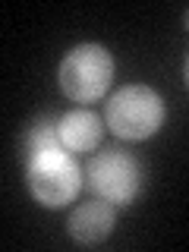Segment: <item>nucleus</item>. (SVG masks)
<instances>
[{
  "instance_id": "obj_1",
  "label": "nucleus",
  "mask_w": 189,
  "mask_h": 252,
  "mask_svg": "<svg viewBox=\"0 0 189 252\" xmlns=\"http://www.w3.org/2000/svg\"><path fill=\"white\" fill-rule=\"evenodd\" d=\"M29 186L41 205L60 208L76 199L79 186H82V170L63 145L44 148V152L29 155Z\"/></svg>"
},
{
  "instance_id": "obj_2",
  "label": "nucleus",
  "mask_w": 189,
  "mask_h": 252,
  "mask_svg": "<svg viewBox=\"0 0 189 252\" xmlns=\"http://www.w3.org/2000/svg\"><path fill=\"white\" fill-rule=\"evenodd\" d=\"M114 79V57L101 44H79L60 63V89L69 101L89 104L107 92Z\"/></svg>"
},
{
  "instance_id": "obj_3",
  "label": "nucleus",
  "mask_w": 189,
  "mask_h": 252,
  "mask_svg": "<svg viewBox=\"0 0 189 252\" xmlns=\"http://www.w3.org/2000/svg\"><path fill=\"white\" fill-rule=\"evenodd\" d=\"M107 123L120 139H148L164 123V101L148 85H126L107 101Z\"/></svg>"
},
{
  "instance_id": "obj_4",
  "label": "nucleus",
  "mask_w": 189,
  "mask_h": 252,
  "mask_svg": "<svg viewBox=\"0 0 189 252\" xmlns=\"http://www.w3.org/2000/svg\"><path fill=\"white\" fill-rule=\"evenodd\" d=\"M85 180H89L92 192L98 199H104L110 205H126L136 199V192L142 186V170L126 152L110 148V152H98L89 161Z\"/></svg>"
},
{
  "instance_id": "obj_5",
  "label": "nucleus",
  "mask_w": 189,
  "mask_h": 252,
  "mask_svg": "<svg viewBox=\"0 0 189 252\" xmlns=\"http://www.w3.org/2000/svg\"><path fill=\"white\" fill-rule=\"evenodd\" d=\"M114 205L98 199V202H85L69 215V233L79 243H101L104 236L114 230Z\"/></svg>"
},
{
  "instance_id": "obj_6",
  "label": "nucleus",
  "mask_w": 189,
  "mask_h": 252,
  "mask_svg": "<svg viewBox=\"0 0 189 252\" xmlns=\"http://www.w3.org/2000/svg\"><path fill=\"white\" fill-rule=\"evenodd\" d=\"M57 123H60V142L66 152H92L101 142V120L98 114H92L85 107L69 110Z\"/></svg>"
},
{
  "instance_id": "obj_7",
  "label": "nucleus",
  "mask_w": 189,
  "mask_h": 252,
  "mask_svg": "<svg viewBox=\"0 0 189 252\" xmlns=\"http://www.w3.org/2000/svg\"><path fill=\"white\" fill-rule=\"evenodd\" d=\"M26 145H29V155L44 152V148H57V145H63V142H60V123H57V120H38V123L29 129Z\"/></svg>"
},
{
  "instance_id": "obj_8",
  "label": "nucleus",
  "mask_w": 189,
  "mask_h": 252,
  "mask_svg": "<svg viewBox=\"0 0 189 252\" xmlns=\"http://www.w3.org/2000/svg\"><path fill=\"white\" fill-rule=\"evenodd\" d=\"M186 82H189V60H186Z\"/></svg>"
},
{
  "instance_id": "obj_9",
  "label": "nucleus",
  "mask_w": 189,
  "mask_h": 252,
  "mask_svg": "<svg viewBox=\"0 0 189 252\" xmlns=\"http://www.w3.org/2000/svg\"><path fill=\"white\" fill-rule=\"evenodd\" d=\"M186 29H189V13H186Z\"/></svg>"
}]
</instances>
